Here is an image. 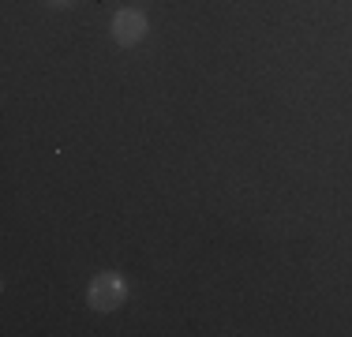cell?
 <instances>
[{
    "instance_id": "1",
    "label": "cell",
    "mask_w": 352,
    "mask_h": 337,
    "mask_svg": "<svg viewBox=\"0 0 352 337\" xmlns=\"http://www.w3.org/2000/svg\"><path fill=\"white\" fill-rule=\"evenodd\" d=\"M124 300H128V281H124L120 274H113V270H105V274H94L87 285V303L94 311H102V315H113L116 307H124Z\"/></svg>"
},
{
    "instance_id": "3",
    "label": "cell",
    "mask_w": 352,
    "mask_h": 337,
    "mask_svg": "<svg viewBox=\"0 0 352 337\" xmlns=\"http://www.w3.org/2000/svg\"><path fill=\"white\" fill-rule=\"evenodd\" d=\"M49 4H53V8H68L72 0H49Z\"/></svg>"
},
{
    "instance_id": "2",
    "label": "cell",
    "mask_w": 352,
    "mask_h": 337,
    "mask_svg": "<svg viewBox=\"0 0 352 337\" xmlns=\"http://www.w3.org/2000/svg\"><path fill=\"white\" fill-rule=\"evenodd\" d=\"M109 30H113L116 45L131 49V45H139V41L150 34V19H146V12H142V8H120V12H113Z\"/></svg>"
}]
</instances>
